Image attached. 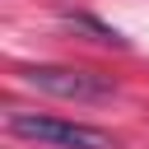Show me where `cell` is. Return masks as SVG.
<instances>
[{"mask_svg": "<svg viewBox=\"0 0 149 149\" xmlns=\"http://www.w3.org/2000/svg\"><path fill=\"white\" fill-rule=\"evenodd\" d=\"M9 130L51 149H121L116 135L98 130V126H79V121H61V116H42V112H9Z\"/></svg>", "mask_w": 149, "mask_h": 149, "instance_id": "1", "label": "cell"}, {"mask_svg": "<svg viewBox=\"0 0 149 149\" xmlns=\"http://www.w3.org/2000/svg\"><path fill=\"white\" fill-rule=\"evenodd\" d=\"M23 84H33L37 93L65 98V102H107L116 98V84L98 70H79V65H28Z\"/></svg>", "mask_w": 149, "mask_h": 149, "instance_id": "2", "label": "cell"}, {"mask_svg": "<svg viewBox=\"0 0 149 149\" xmlns=\"http://www.w3.org/2000/svg\"><path fill=\"white\" fill-rule=\"evenodd\" d=\"M61 23H65V28H74V33H88V37H93V42H102V47H121V51L130 47V42H126V37H121L112 23H102V19H93V14L65 9V14H61Z\"/></svg>", "mask_w": 149, "mask_h": 149, "instance_id": "3", "label": "cell"}]
</instances>
